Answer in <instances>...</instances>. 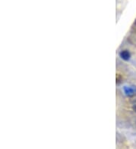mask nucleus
Masks as SVG:
<instances>
[{
  "label": "nucleus",
  "mask_w": 136,
  "mask_h": 149,
  "mask_svg": "<svg viewBox=\"0 0 136 149\" xmlns=\"http://www.w3.org/2000/svg\"><path fill=\"white\" fill-rule=\"evenodd\" d=\"M125 95L128 96H133L136 94V87L134 86L125 87L123 88Z\"/></svg>",
  "instance_id": "1"
},
{
  "label": "nucleus",
  "mask_w": 136,
  "mask_h": 149,
  "mask_svg": "<svg viewBox=\"0 0 136 149\" xmlns=\"http://www.w3.org/2000/svg\"><path fill=\"white\" fill-rule=\"evenodd\" d=\"M120 56L123 60H129L131 57V54L129 51H127V50H124V51H122L120 53Z\"/></svg>",
  "instance_id": "2"
},
{
  "label": "nucleus",
  "mask_w": 136,
  "mask_h": 149,
  "mask_svg": "<svg viewBox=\"0 0 136 149\" xmlns=\"http://www.w3.org/2000/svg\"><path fill=\"white\" fill-rule=\"evenodd\" d=\"M122 81V77L120 74H116V84H120Z\"/></svg>",
  "instance_id": "3"
},
{
  "label": "nucleus",
  "mask_w": 136,
  "mask_h": 149,
  "mask_svg": "<svg viewBox=\"0 0 136 149\" xmlns=\"http://www.w3.org/2000/svg\"><path fill=\"white\" fill-rule=\"evenodd\" d=\"M133 110L136 112V103H135L134 106H133Z\"/></svg>",
  "instance_id": "4"
}]
</instances>
